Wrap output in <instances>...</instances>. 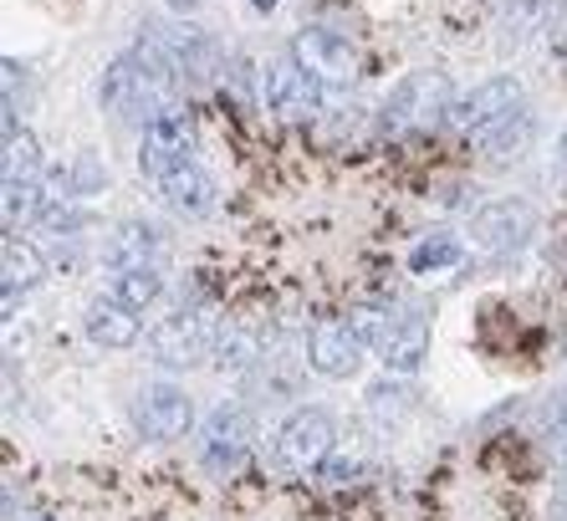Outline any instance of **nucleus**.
Instances as JSON below:
<instances>
[{
  "mask_svg": "<svg viewBox=\"0 0 567 521\" xmlns=\"http://www.w3.org/2000/svg\"><path fill=\"white\" fill-rule=\"evenodd\" d=\"M542 21H547V0H512L506 6V41L522 47L532 31H542Z\"/></svg>",
  "mask_w": 567,
  "mask_h": 521,
  "instance_id": "b1692460",
  "label": "nucleus"
},
{
  "mask_svg": "<svg viewBox=\"0 0 567 521\" xmlns=\"http://www.w3.org/2000/svg\"><path fill=\"white\" fill-rule=\"evenodd\" d=\"M41 276H47L41 251L31 241H21V235H6V246H0V302H6V317H16V302L27 297Z\"/></svg>",
  "mask_w": 567,
  "mask_h": 521,
  "instance_id": "2eb2a0df",
  "label": "nucleus"
},
{
  "mask_svg": "<svg viewBox=\"0 0 567 521\" xmlns=\"http://www.w3.org/2000/svg\"><path fill=\"white\" fill-rule=\"evenodd\" d=\"M215 338H220V327H210L199 313H174L148 333V353L164 368H195L199 358L215 353Z\"/></svg>",
  "mask_w": 567,
  "mask_h": 521,
  "instance_id": "0eeeda50",
  "label": "nucleus"
},
{
  "mask_svg": "<svg viewBox=\"0 0 567 521\" xmlns=\"http://www.w3.org/2000/svg\"><path fill=\"white\" fill-rule=\"evenodd\" d=\"M37 521H56V517H37Z\"/></svg>",
  "mask_w": 567,
  "mask_h": 521,
  "instance_id": "72a5a7b5",
  "label": "nucleus"
},
{
  "mask_svg": "<svg viewBox=\"0 0 567 521\" xmlns=\"http://www.w3.org/2000/svg\"><path fill=\"white\" fill-rule=\"evenodd\" d=\"M158 195H164V205H169L174 215H185V221H205V215L215 210V180L199 170L195 159H189V164H179L174 174L158 180Z\"/></svg>",
  "mask_w": 567,
  "mask_h": 521,
  "instance_id": "dca6fc26",
  "label": "nucleus"
},
{
  "mask_svg": "<svg viewBox=\"0 0 567 521\" xmlns=\"http://www.w3.org/2000/svg\"><path fill=\"white\" fill-rule=\"evenodd\" d=\"M516 108H522V82L512 78V72H502V78H486L481 82V88H471L465 92V98H455V103H450V129L455 133H486L491 123H502L506 113H516Z\"/></svg>",
  "mask_w": 567,
  "mask_h": 521,
  "instance_id": "6e6552de",
  "label": "nucleus"
},
{
  "mask_svg": "<svg viewBox=\"0 0 567 521\" xmlns=\"http://www.w3.org/2000/svg\"><path fill=\"white\" fill-rule=\"evenodd\" d=\"M404 399H410V394L399 389V384H373V389H369L373 415H399V409H404Z\"/></svg>",
  "mask_w": 567,
  "mask_h": 521,
  "instance_id": "bb28decb",
  "label": "nucleus"
},
{
  "mask_svg": "<svg viewBox=\"0 0 567 521\" xmlns=\"http://www.w3.org/2000/svg\"><path fill=\"white\" fill-rule=\"evenodd\" d=\"M332 445H338V425H332V415L328 409H317V405H302V409H291V415L281 419L277 466L287 470V476H307V470H317L332 456Z\"/></svg>",
  "mask_w": 567,
  "mask_h": 521,
  "instance_id": "f03ea898",
  "label": "nucleus"
},
{
  "mask_svg": "<svg viewBox=\"0 0 567 521\" xmlns=\"http://www.w3.org/2000/svg\"><path fill=\"white\" fill-rule=\"evenodd\" d=\"M113 297L144 317L148 307L164 297V266H144V272H113Z\"/></svg>",
  "mask_w": 567,
  "mask_h": 521,
  "instance_id": "412c9836",
  "label": "nucleus"
},
{
  "mask_svg": "<svg viewBox=\"0 0 567 521\" xmlns=\"http://www.w3.org/2000/svg\"><path fill=\"white\" fill-rule=\"evenodd\" d=\"M553 52H557V62L567 67V0L557 6V21H553Z\"/></svg>",
  "mask_w": 567,
  "mask_h": 521,
  "instance_id": "c756f323",
  "label": "nucleus"
},
{
  "mask_svg": "<svg viewBox=\"0 0 567 521\" xmlns=\"http://www.w3.org/2000/svg\"><path fill=\"white\" fill-rule=\"evenodd\" d=\"M158 41L169 47L179 78H195V82L220 78V47H215L210 31L189 27V21H174V27H158Z\"/></svg>",
  "mask_w": 567,
  "mask_h": 521,
  "instance_id": "ddd939ff",
  "label": "nucleus"
},
{
  "mask_svg": "<svg viewBox=\"0 0 567 521\" xmlns=\"http://www.w3.org/2000/svg\"><path fill=\"white\" fill-rule=\"evenodd\" d=\"M210 364L220 368V374H230V378L251 374V368L266 364V338L256 333V327H246V323H225L220 338H215Z\"/></svg>",
  "mask_w": 567,
  "mask_h": 521,
  "instance_id": "6ab92c4d",
  "label": "nucleus"
},
{
  "mask_svg": "<svg viewBox=\"0 0 567 521\" xmlns=\"http://www.w3.org/2000/svg\"><path fill=\"white\" fill-rule=\"evenodd\" d=\"M251 6H256V11H277L281 0H251Z\"/></svg>",
  "mask_w": 567,
  "mask_h": 521,
  "instance_id": "473e14b6",
  "label": "nucleus"
},
{
  "mask_svg": "<svg viewBox=\"0 0 567 521\" xmlns=\"http://www.w3.org/2000/svg\"><path fill=\"white\" fill-rule=\"evenodd\" d=\"M532 139H537V118H532L527 108H516L502 123H491L486 133H475V149H481V159H491V164H516V159L532 149Z\"/></svg>",
  "mask_w": 567,
  "mask_h": 521,
  "instance_id": "a211bd4d",
  "label": "nucleus"
},
{
  "mask_svg": "<svg viewBox=\"0 0 567 521\" xmlns=\"http://www.w3.org/2000/svg\"><path fill=\"white\" fill-rule=\"evenodd\" d=\"M547 440H553V456L567 466V399L557 405V415H553V430H547Z\"/></svg>",
  "mask_w": 567,
  "mask_h": 521,
  "instance_id": "c85d7f7f",
  "label": "nucleus"
},
{
  "mask_svg": "<svg viewBox=\"0 0 567 521\" xmlns=\"http://www.w3.org/2000/svg\"><path fill=\"white\" fill-rule=\"evenodd\" d=\"M373 353L394 378H414L430 358V323L424 317H389V333L379 338Z\"/></svg>",
  "mask_w": 567,
  "mask_h": 521,
  "instance_id": "f8f14e48",
  "label": "nucleus"
},
{
  "mask_svg": "<svg viewBox=\"0 0 567 521\" xmlns=\"http://www.w3.org/2000/svg\"><path fill=\"white\" fill-rule=\"evenodd\" d=\"M317 470H322V481H328V486H353L358 476H363V460H358V456H328Z\"/></svg>",
  "mask_w": 567,
  "mask_h": 521,
  "instance_id": "a878e982",
  "label": "nucleus"
},
{
  "mask_svg": "<svg viewBox=\"0 0 567 521\" xmlns=\"http://www.w3.org/2000/svg\"><path fill=\"white\" fill-rule=\"evenodd\" d=\"M164 256H169V241H164V231L148 221H128L118 225V235L107 241L103 260L113 266V272H144V266H164Z\"/></svg>",
  "mask_w": 567,
  "mask_h": 521,
  "instance_id": "4468645a",
  "label": "nucleus"
},
{
  "mask_svg": "<svg viewBox=\"0 0 567 521\" xmlns=\"http://www.w3.org/2000/svg\"><path fill=\"white\" fill-rule=\"evenodd\" d=\"M465 246L455 241V235H430V241H420V246L410 251V272L414 276H435V272H450V266H461Z\"/></svg>",
  "mask_w": 567,
  "mask_h": 521,
  "instance_id": "4be33fe9",
  "label": "nucleus"
},
{
  "mask_svg": "<svg viewBox=\"0 0 567 521\" xmlns=\"http://www.w3.org/2000/svg\"><path fill=\"white\" fill-rule=\"evenodd\" d=\"M82 327H87V338H93L97 348H113V353H123V348H133V343H138V313H133V307H123L113 292L87 302Z\"/></svg>",
  "mask_w": 567,
  "mask_h": 521,
  "instance_id": "f3484780",
  "label": "nucleus"
},
{
  "mask_svg": "<svg viewBox=\"0 0 567 521\" xmlns=\"http://www.w3.org/2000/svg\"><path fill=\"white\" fill-rule=\"evenodd\" d=\"M557 180L567 184V129H563V139H557Z\"/></svg>",
  "mask_w": 567,
  "mask_h": 521,
  "instance_id": "7c9ffc66",
  "label": "nucleus"
},
{
  "mask_svg": "<svg viewBox=\"0 0 567 521\" xmlns=\"http://www.w3.org/2000/svg\"><path fill=\"white\" fill-rule=\"evenodd\" d=\"M348 323H353V333L363 338V348H379V338L389 333V317H383L379 307H358V313H348Z\"/></svg>",
  "mask_w": 567,
  "mask_h": 521,
  "instance_id": "393cba45",
  "label": "nucleus"
},
{
  "mask_svg": "<svg viewBox=\"0 0 567 521\" xmlns=\"http://www.w3.org/2000/svg\"><path fill=\"white\" fill-rule=\"evenodd\" d=\"M251 440H256V419L246 405H215L199 425V466L210 476H230L240 460L251 456Z\"/></svg>",
  "mask_w": 567,
  "mask_h": 521,
  "instance_id": "7ed1b4c3",
  "label": "nucleus"
},
{
  "mask_svg": "<svg viewBox=\"0 0 567 521\" xmlns=\"http://www.w3.org/2000/svg\"><path fill=\"white\" fill-rule=\"evenodd\" d=\"M307 364L317 378H353L363 364V338L353 333L348 317H322L307 338Z\"/></svg>",
  "mask_w": 567,
  "mask_h": 521,
  "instance_id": "9b49d317",
  "label": "nucleus"
},
{
  "mask_svg": "<svg viewBox=\"0 0 567 521\" xmlns=\"http://www.w3.org/2000/svg\"><path fill=\"white\" fill-rule=\"evenodd\" d=\"M47 184H41V174H31V180H6V200H0V215H6V231H21V225L41 221L47 215Z\"/></svg>",
  "mask_w": 567,
  "mask_h": 521,
  "instance_id": "aec40b11",
  "label": "nucleus"
},
{
  "mask_svg": "<svg viewBox=\"0 0 567 521\" xmlns=\"http://www.w3.org/2000/svg\"><path fill=\"white\" fill-rule=\"evenodd\" d=\"M532 231H537V210L527 200H491V205L475 210V221H471L475 246L491 251V256L522 251L532 241Z\"/></svg>",
  "mask_w": 567,
  "mask_h": 521,
  "instance_id": "1a4fd4ad",
  "label": "nucleus"
},
{
  "mask_svg": "<svg viewBox=\"0 0 567 521\" xmlns=\"http://www.w3.org/2000/svg\"><path fill=\"white\" fill-rule=\"evenodd\" d=\"M41 221L52 225L56 235H72V231H82V225H87V215H82V210H72V200H66V205H52V210H47Z\"/></svg>",
  "mask_w": 567,
  "mask_h": 521,
  "instance_id": "cd10ccee",
  "label": "nucleus"
},
{
  "mask_svg": "<svg viewBox=\"0 0 567 521\" xmlns=\"http://www.w3.org/2000/svg\"><path fill=\"white\" fill-rule=\"evenodd\" d=\"M195 159V129H189V113L185 108H169V113H158L154 123H144V144H138V170L148 180H164L174 174L179 164Z\"/></svg>",
  "mask_w": 567,
  "mask_h": 521,
  "instance_id": "423d86ee",
  "label": "nucleus"
},
{
  "mask_svg": "<svg viewBox=\"0 0 567 521\" xmlns=\"http://www.w3.org/2000/svg\"><path fill=\"white\" fill-rule=\"evenodd\" d=\"M450 103H455V88H450L445 72L420 67V72H404L394 82V92L383 98L379 123H383V133H420L430 123H445Z\"/></svg>",
  "mask_w": 567,
  "mask_h": 521,
  "instance_id": "f257e3e1",
  "label": "nucleus"
},
{
  "mask_svg": "<svg viewBox=\"0 0 567 521\" xmlns=\"http://www.w3.org/2000/svg\"><path fill=\"white\" fill-rule=\"evenodd\" d=\"M195 425V399L179 384H144L133 394V430L154 445H174L185 440Z\"/></svg>",
  "mask_w": 567,
  "mask_h": 521,
  "instance_id": "20e7f679",
  "label": "nucleus"
},
{
  "mask_svg": "<svg viewBox=\"0 0 567 521\" xmlns=\"http://www.w3.org/2000/svg\"><path fill=\"white\" fill-rule=\"evenodd\" d=\"M164 6H169V11H179V16H195L205 0H164Z\"/></svg>",
  "mask_w": 567,
  "mask_h": 521,
  "instance_id": "2f4dec72",
  "label": "nucleus"
},
{
  "mask_svg": "<svg viewBox=\"0 0 567 521\" xmlns=\"http://www.w3.org/2000/svg\"><path fill=\"white\" fill-rule=\"evenodd\" d=\"M291 57L312 72L322 88H348V82L358 78V52L353 41L338 37V31L328 27H307L297 31V41H291Z\"/></svg>",
  "mask_w": 567,
  "mask_h": 521,
  "instance_id": "9d476101",
  "label": "nucleus"
},
{
  "mask_svg": "<svg viewBox=\"0 0 567 521\" xmlns=\"http://www.w3.org/2000/svg\"><path fill=\"white\" fill-rule=\"evenodd\" d=\"M261 103L281 118V123H307L322 108V82L307 72L297 57H277L261 78Z\"/></svg>",
  "mask_w": 567,
  "mask_h": 521,
  "instance_id": "39448f33",
  "label": "nucleus"
},
{
  "mask_svg": "<svg viewBox=\"0 0 567 521\" xmlns=\"http://www.w3.org/2000/svg\"><path fill=\"white\" fill-rule=\"evenodd\" d=\"M6 180H31V174H41V149L31 133H11L6 139Z\"/></svg>",
  "mask_w": 567,
  "mask_h": 521,
  "instance_id": "5701e85b",
  "label": "nucleus"
}]
</instances>
